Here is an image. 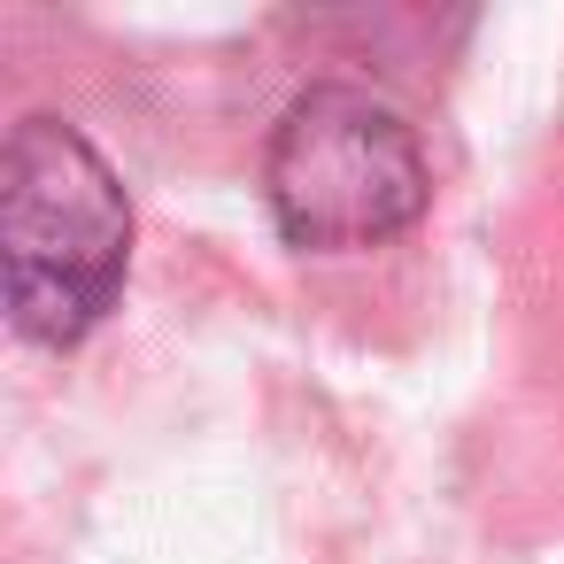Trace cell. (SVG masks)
<instances>
[{
    "label": "cell",
    "mask_w": 564,
    "mask_h": 564,
    "mask_svg": "<svg viewBox=\"0 0 564 564\" xmlns=\"http://www.w3.org/2000/svg\"><path fill=\"white\" fill-rule=\"evenodd\" d=\"M0 256H9V310L24 340L70 348L109 317L124 286V256H132V209L86 132L55 117H24L9 132Z\"/></svg>",
    "instance_id": "6da1fadb"
},
{
    "label": "cell",
    "mask_w": 564,
    "mask_h": 564,
    "mask_svg": "<svg viewBox=\"0 0 564 564\" xmlns=\"http://www.w3.org/2000/svg\"><path fill=\"white\" fill-rule=\"evenodd\" d=\"M425 155L402 109L364 86H310L263 148V202L294 248H379L425 217Z\"/></svg>",
    "instance_id": "7a4b0ae2"
}]
</instances>
